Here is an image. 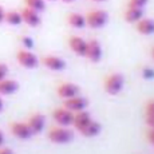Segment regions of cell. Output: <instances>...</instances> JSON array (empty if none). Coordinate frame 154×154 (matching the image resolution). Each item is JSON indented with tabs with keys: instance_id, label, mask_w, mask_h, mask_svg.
Segmentation results:
<instances>
[{
	"instance_id": "obj_4",
	"label": "cell",
	"mask_w": 154,
	"mask_h": 154,
	"mask_svg": "<svg viewBox=\"0 0 154 154\" xmlns=\"http://www.w3.org/2000/svg\"><path fill=\"white\" fill-rule=\"evenodd\" d=\"M16 59H17V63L22 67H24V69H35L38 66V63H39L38 56L34 52H31L29 50H26V48L17 51Z\"/></svg>"
},
{
	"instance_id": "obj_22",
	"label": "cell",
	"mask_w": 154,
	"mask_h": 154,
	"mask_svg": "<svg viewBox=\"0 0 154 154\" xmlns=\"http://www.w3.org/2000/svg\"><path fill=\"white\" fill-rule=\"evenodd\" d=\"M149 3V0H129L127 7H135V8H143Z\"/></svg>"
},
{
	"instance_id": "obj_33",
	"label": "cell",
	"mask_w": 154,
	"mask_h": 154,
	"mask_svg": "<svg viewBox=\"0 0 154 154\" xmlns=\"http://www.w3.org/2000/svg\"><path fill=\"white\" fill-rule=\"evenodd\" d=\"M93 2H97V3H102V2H106V0H93Z\"/></svg>"
},
{
	"instance_id": "obj_11",
	"label": "cell",
	"mask_w": 154,
	"mask_h": 154,
	"mask_svg": "<svg viewBox=\"0 0 154 154\" xmlns=\"http://www.w3.org/2000/svg\"><path fill=\"white\" fill-rule=\"evenodd\" d=\"M69 46L70 48L79 56L86 55V48H87V42L79 36H71L69 39Z\"/></svg>"
},
{
	"instance_id": "obj_26",
	"label": "cell",
	"mask_w": 154,
	"mask_h": 154,
	"mask_svg": "<svg viewBox=\"0 0 154 154\" xmlns=\"http://www.w3.org/2000/svg\"><path fill=\"white\" fill-rule=\"evenodd\" d=\"M146 123L150 129H154V115H146Z\"/></svg>"
},
{
	"instance_id": "obj_7",
	"label": "cell",
	"mask_w": 154,
	"mask_h": 154,
	"mask_svg": "<svg viewBox=\"0 0 154 154\" xmlns=\"http://www.w3.org/2000/svg\"><path fill=\"white\" fill-rule=\"evenodd\" d=\"M52 117H54L55 122L60 126H70L72 125V118H74V112L70 111L69 109L63 107V109H56L52 112Z\"/></svg>"
},
{
	"instance_id": "obj_13",
	"label": "cell",
	"mask_w": 154,
	"mask_h": 154,
	"mask_svg": "<svg viewBox=\"0 0 154 154\" xmlns=\"http://www.w3.org/2000/svg\"><path fill=\"white\" fill-rule=\"evenodd\" d=\"M135 28L142 35H153L154 34V20L150 17H142L135 23Z\"/></svg>"
},
{
	"instance_id": "obj_3",
	"label": "cell",
	"mask_w": 154,
	"mask_h": 154,
	"mask_svg": "<svg viewBox=\"0 0 154 154\" xmlns=\"http://www.w3.org/2000/svg\"><path fill=\"white\" fill-rule=\"evenodd\" d=\"M48 140L54 143H69L72 140V133L64 126H56L48 131Z\"/></svg>"
},
{
	"instance_id": "obj_15",
	"label": "cell",
	"mask_w": 154,
	"mask_h": 154,
	"mask_svg": "<svg viewBox=\"0 0 154 154\" xmlns=\"http://www.w3.org/2000/svg\"><path fill=\"white\" fill-rule=\"evenodd\" d=\"M78 93H79L78 86L72 83H63L58 87V95L63 99H69L71 97L78 95Z\"/></svg>"
},
{
	"instance_id": "obj_21",
	"label": "cell",
	"mask_w": 154,
	"mask_h": 154,
	"mask_svg": "<svg viewBox=\"0 0 154 154\" xmlns=\"http://www.w3.org/2000/svg\"><path fill=\"white\" fill-rule=\"evenodd\" d=\"M24 3L26 7L38 11V12H42L46 8V0H24Z\"/></svg>"
},
{
	"instance_id": "obj_28",
	"label": "cell",
	"mask_w": 154,
	"mask_h": 154,
	"mask_svg": "<svg viewBox=\"0 0 154 154\" xmlns=\"http://www.w3.org/2000/svg\"><path fill=\"white\" fill-rule=\"evenodd\" d=\"M143 76L145 78H152V76H154V71L152 69H145L143 70Z\"/></svg>"
},
{
	"instance_id": "obj_31",
	"label": "cell",
	"mask_w": 154,
	"mask_h": 154,
	"mask_svg": "<svg viewBox=\"0 0 154 154\" xmlns=\"http://www.w3.org/2000/svg\"><path fill=\"white\" fill-rule=\"evenodd\" d=\"M4 145V134H3V131L0 130V147Z\"/></svg>"
},
{
	"instance_id": "obj_35",
	"label": "cell",
	"mask_w": 154,
	"mask_h": 154,
	"mask_svg": "<svg viewBox=\"0 0 154 154\" xmlns=\"http://www.w3.org/2000/svg\"><path fill=\"white\" fill-rule=\"evenodd\" d=\"M152 56H153V59H154V47H153V50H152Z\"/></svg>"
},
{
	"instance_id": "obj_14",
	"label": "cell",
	"mask_w": 154,
	"mask_h": 154,
	"mask_svg": "<svg viewBox=\"0 0 154 154\" xmlns=\"http://www.w3.org/2000/svg\"><path fill=\"white\" fill-rule=\"evenodd\" d=\"M19 90V83L14 79H2L0 81V95H11Z\"/></svg>"
},
{
	"instance_id": "obj_23",
	"label": "cell",
	"mask_w": 154,
	"mask_h": 154,
	"mask_svg": "<svg viewBox=\"0 0 154 154\" xmlns=\"http://www.w3.org/2000/svg\"><path fill=\"white\" fill-rule=\"evenodd\" d=\"M22 43H23V46H24L26 50H31L32 47H34V42H32V39L31 38H28V36H23L22 38Z\"/></svg>"
},
{
	"instance_id": "obj_36",
	"label": "cell",
	"mask_w": 154,
	"mask_h": 154,
	"mask_svg": "<svg viewBox=\"0 0 154 154\" xmlns=\"http://www.w3.org/2000/svg\"><path fill=\"white\" fill-rule=\"evenodd\" d=\"M50 2H54V0H50Z\"/></svg>"
},
{
	"instance_id": "obj_6",
	"label": "cell",
	"mask_w": 154,
	"mask_h": 154,
	"mask_svg": "<svg viewBox=\"0 0 154 154\" xmlns=\"http://www.w3.org/2000/svg\"><path fill=\"white\" fill-rule=\"evenodd\" d=\"M11 133L19 140H29L32 137V131L28 127L27 122H12L10 126Z\"/></svg>"
},
{
	"instance_id": "obj_25",
	"label": "cell",
	"mask_w": 154,
	"mask_h": 154,
	"mask_svg": "<svg viewBox=\"0 0 154 154\" xmlns=\"http://www.w3.org/2000/svg\"><path fill=\"white\" fill-rule=\"evenodd\" d=\"M146 115H154V99H152L146 106Z\"/></svg>"
},
{
	"instance_id": "obj_18",
	"label": "cell",
	"mask_w": 154,
	"mask_h": 154,
	"mask_svg": "<svg viewBox=\"0 0 154 154\" xmlns=\"http://www.w3.org/2000/svg\"><path fill=\"white\" fill-rule=\"evenodd\" d=\"M79 131H81L82 134H83L85 137H87V138L95 137V135H98L99 131H100V125H99L98 122H95V121L91 119L90 122H88L85 127H82Z\"/></svg>"
},
{
	"instance_id": "obj_30",
	"label": "cell",
	"mask_w": 154,
	"mask_h": 154,
	"mask_svg": "<svg viewBox=\"0 0 154 154\" xmlns=\"http://www.w3.org/2000/svg\"><path fill=\"white\" fill-rule=\"evenodd\" d=\"M0 154H14V152L11 149H8V147H0Z\"/></svg>"
},
{
	"instance_id": "obj_9",
	"label": "cell",
	"mask_w": 154,
	"mask_h": 154,
	"mask_svg": "<svg viewBox=\"0 0 154 154\" xmlns=\"http://www.w3.org/2000/svg\"><path fill=\"white\" fill-rule=\"evenodd\" d=\"M86 106H87V100L85 98H82V97L75 95V97H71L69 99H64V107L69 109L72 112L85 110Z\"/></svg>"
},
{
	"instance_id": "obj_19",
	"label": "cell",
	"mask_w": 154,
	"mask_h": 154,
	"mask_svg": "<svg viewBox=\"0 0 154 154\" xmlns=\"http://www.w3.org/2000/svg\"><path fill=\"white\" fill-rule=\"evenodd\" d=\"M4 22L10 26H20L23 23L22 15L20 11H15V10H10L5 11V16H4Z\"/></svg>"
},
{
	"instance_id": "obj_32",
	"label": "cell",
	"mask_w": 154,
	"mask_h": 154,
	"mask_svg": "<svg viewBox=\"0 0 154 154\" xmlns=\"http://www.w3.org/2000/svg\"><path fill=\"white\" fill-rule=\"evenodd\" d=\"M3 109H4V103H3V99L0 97V111H3Z\"/></svg>"
},
{
	"instance_id": "obj_5",
	"label": "cell",
	"mask_w": 154,
	"mask_h": 154,
	"mask_svg": "<svg viewBox=\"0 0 154 154\" xmlns=\"http://www.w3.org/2000/svg\"><path fill=\"white\" fill-rule=\"evenodd\" d=\"M86 58L93 63H98L102 58V47L100 43L95 39H91L87 42V48H86Z\"/></svg>"
},
{
	"instance_id": "obj_12",
	"label": "cell",
	"mask_w": 154,
	"mask_h": 154,
	"mask_svg": "<svg viewBox=\"0 0 154 154\" xmlns=\"http://www.w3.org/2000/svg\"><path fill=\"white\" fill-rule=\"evenodd\" d=\"M28 127L31 129L32 134H38L44 129V125H46V119L42 114H34L29 117L28 122H27Z\"/></svg>"
},
{
	"instance_id": "obj_2",
	"label": "cell",
	"mask_w": 154,
	"mask_h": 154,
	"mask_svg": "<svg viewBox=\"0 0 154 154\" xmlns=\"http://www.w3.org/2000/svg\"><path fill=\"white\" fill-rule=\"evenodd\" d=\"M123 85H125V78H123L121 74L114 72L106 78L105 90L109 95H117V94L121 93V90L123 88Z\"/></svg>"
},
{
	"instance_id": "obj_29",
	"label": "cell",
	"mask_w": 154,
	"mask_h": 154,
	"mask_svg": "<svg viewBox=\"0 0 154 154\" xmlns=\"http://www.w3.org/2000/svg\"><path fill=\"white\" fill-rule=\"evenodd\" d=\"M4 16H5V10L3 8V5H0V24L4 22Z\"/></svg>"
},
{
	"instance_id": "obj_16",
	"label": "cell",
	"mask_w": 154,
	"mask_h": 154,
	"mask_svg": "<svg viewBox=\"0 0 154 154\" xmlns=\"http://www.w3.org/2000/svg\"><path fill=\"white\" fill-rule=\"evenodd\" d=\"M91 121V117L87 111L81 110V111H76V114H74L72 118V125L75 126V129L81 130L82 127H85L88 122Z\"/></svg>"
},
{
	"instance_id": "obj_1",
	"label": "cell",
	"mask_w": 154,
	"mask_h": 154,
	"mask_svg": "<svg viewBox=\"0 0 154 154\" xmlns=\"http://www.w3.org/2000/svg\"><path fill=\"white\" fill-rule=\"evenodd\" d=\"M85 19H86V26L97 29V28H102L107 23L109 15L103 10H93L88 11L87 15L85 16Z\"/></svg>"
},
{
	"instance_id": "obj_34",
	"label": "cell",
	"mask_w": 154,
	"mask_h": 154,
	"mask_svg": "<svg viewBox=\"0 0 154 154\" xmlns=\"http://www.w3.org/2000/svg\"><path fill=\"white\" fill-rule=\"evenodd\" d=\"M62 2H64V3H71V2H74V0H62Z\"/></svg>"
},
{
	"instance_id": "obj_8",
	"label": "cell",
	"mask_w": 154,
	"mask_h": 154,
	"mask_svg": "<svg viewBox=\"0 0 154 154\" xmlns=\"http://www.w3.org/2000/svg\"><path fill=\"white\" fill-rule=\"evenodd\" d=\"M20 15H22L23 23H26L29 27H38V26L42 23L39 12L35 10H31V8H28V7L23 8V10L20 11Z\"/></svg>"
},
{
	"instance_id": "obj_20",
	"label": "cell",
	"mask_w": 154,
	"mask_h": 154,
	"mask_svg": "<svg viewBox=\"0 0 154 154\" xmlns=\"http://www.w3.org/2000/svg\"><path fill=\"white\" fill-rule=\"evenodd\" d=\"M67 22L71 27L74 28H83L86 27V19L83 15L78 14V12H71L69 16H67Z\"/></svg>"
},
{
	"instance_id": "obj_27",
	"label": "cell",
	"mask_w": 154,
	"mask_h": 154,
	"mask_svg": "<svg viewBox=\"0 0 154 154\" xmlns=\"http://www.w3.org/2000/svg\"><path fill=\"white\" fill-rule=\"evenodd\" d=\"M146 137H147V140H149L150 143H152L153 146H154V129H150L149 131H147V135H146Z\"/></svg>"
},
{
	"instance_id": "obj_17",
	"label": "cell",
	"mask_w": 154,
	"mask_h": 154,
	"mask_svg": "<svg viewBox=\"0 0 154 154\" xmlns=\"http://www.w3.org/2000/svg\"><path fill=\"white\" fill-rule=\"evenodd\" d=\"M142 17H143V8L127 7L125 11V20L127 23H137Z\"/></svg>"
},
{
	"instance_id": "obj_24",
	"label": "cell",
	"mask_w": 154,
	"mask_h": 154,
	"mask_svg": "<svg viewBox=\"0 0 154 154\" xmlns=\"http://www.w3.org/2000/svg\"><path fill=\"white\" fill-rule=\"evenodd\" d=\"M7 74H8V66L5 63H0V81L7 78Z\"/></svg>"
},
{
	"instance_id": "obj_10",
	"label": "cell",
	"mask_w": 154,
	"mask_h": 154,
	"mask_svg": "<svg viewBox=\"0 0 154 154\" xmlns=\"http://www.w3.org/2000/svg\"><path fill=\"white\" fill-rule=\"evenodd\" d=\"M42 62L47 69H50L52 71H62V70H64V67H66V62H64L62 58L55 56V55L44 56Z\"/></svg>"
}]
</instances>
